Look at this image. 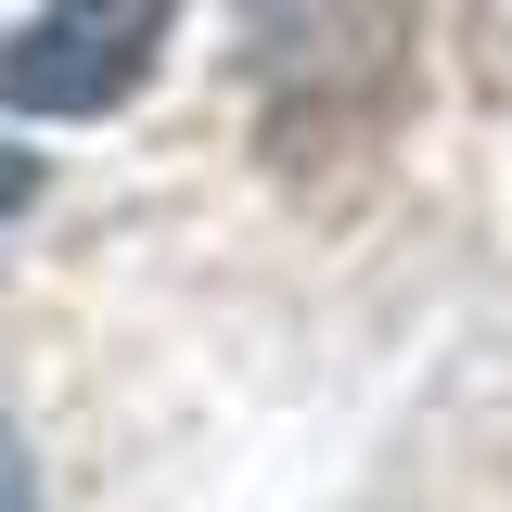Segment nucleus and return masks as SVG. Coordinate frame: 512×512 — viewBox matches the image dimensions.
<instances>
[{
  "label": "nucleus",
  "instance_id": "nucleus-1",
  "mask_svg": "<svg viewBox=\"0 0 512 512\" xmlns=\"http://www.w3.org/2000/svg\"><path fill=\"white\" fill-rule=\"evenodd\" d=\"M167 26H180V0H52L0 39V103L13 116H116L154 77Z\"/></svg>",
  "mask_w": 512,
  "mask_h": 512
},
{
  "label": "nucleus",
  "instance_id": "nucleus-2",
  "mask_svg": "<svg viewBox=\"0 0 512 512\" xmlns=\"http://www.w3.org/2000/svg\"><path fill=\"white\" fill-rule=\"evenodd\" d=\"M0 512H39V461H26L13 423H0Z\"/></svg>",
  "mask_w": 512,
  "mask_h": 512
},
{
  "label": "nucleus",
  "instance_id": "nucleus-3",
  "mask_svg": "<svg viewBox=\"0 0 512 512\" xmlns=\"http://www.w3.org/2000/svg\"><path fill=\"white\" fill-rule=\"evenodd\" d=\"M26 192H39V167H26V154H0V218H13Z\"/></svg>",
  "mask_w": 512,
  "mask_h": 512
}]
</instances>
